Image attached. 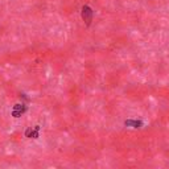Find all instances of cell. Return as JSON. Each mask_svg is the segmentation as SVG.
Instances as JSON below:
<instances>
[{
    "instance_id": "obj_1",
    "label": "cell",
    "mask_w": 169,
    "mask_h": 169,
    "mask_svg": "<svg viewBox=\"0 0 169 169\" xmlns=\"http://www.w3.org/2000/svg\"><path fill=\"white\" fill-rule=\"evenodd\" d=\"M93 9L89 7V5H83L82 7V12H81V16H82V20L86 23L87 27H90L91 21H93Z\"/></svg>"
},
{
    "instance_id": "obj_2",
    "label": "cell",
    "mask_w": 169,
    "mask_h": 169,
    "mask_svg": "<svg viewBox=\"0 0 169 169\" xmlns=\"http://www.w3.org/2000/svg\"><path fill=\"white\" fill-rule=\"evenodd\" d=\"M25 110H27V107H25V106H23V104H16V106H15V110H13V112H12V114H13L15 118H19L21 114H23V112H24Z\"/></svg>"
},
{
    "instance_id": "obj_3",
    "label": "cell",
    "mask_w": 169,
    "mask_h": 169,
    "mask_svg": "<svg viewBox=\"0 0 169 169\" xmlns=\"http://www.w3.org/2000/svg\"><path fill=\"white\" fill-rule=\"evenodd\" d=\"M38 130H40V127H35V130H33V131H32V130H28L27 131V136L28 138H32V136H33V138H38Z\"/></svg>"
},
{
    "instance_id": "obj_4",
    "label": "cell",
    "mask_w": 169,
    "mask_h": 169,
    "mask_svg": "<svg viewBox=\"0 0 169 169\" xmlns=\"http://www.w3.org/2000/svg\"><path fill=\"white\" fill-rule=\"evenodd\" d=\"M126 126H134L135 128H138V127H142L143 123L142 122H138V120H127L126 122Z\"/></svg>"
}]
</instances>
